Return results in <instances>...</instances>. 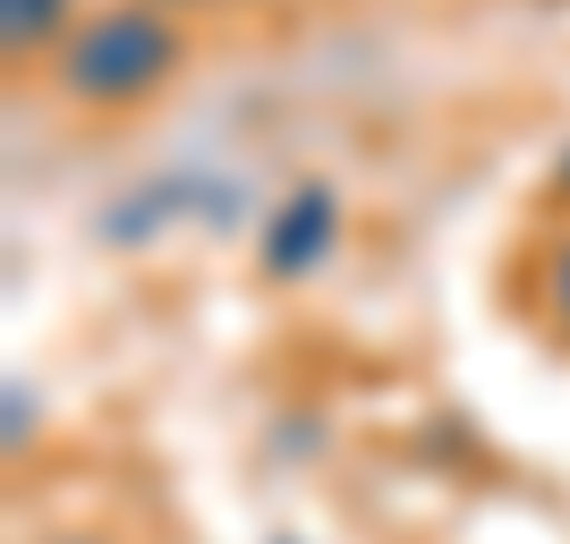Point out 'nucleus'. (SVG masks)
<instances>
[{
  "mask_svg": "<svg viewBox=\"0 0 570 544\" xmlns=\"http://www.w3.org/2000/svg\"><path fill=\"white\" fill-rule=\"evenodd\" d=\"M51 77H60L77 102H145L154 86L179 77V26H170L163 9H145V0H119V9L77 26Z\"/></svg>",
  "mask_w": 570,
  "mask_h": 544,
  "instance_id": "nucleus-1",
  "label": "nucleus"
},
{
  "mask_svg": "<svg viewBox=\"0 0 570 544\" xmlns=\"http://www.w3.org/2000/svg\"><path fill=\"white\" fill-rule=\"evenodd\" d=\"M333 238H341L333 188L282 196V214H273V230H264V273H273V281H298V273H315V264L333 256Z\"/></svg>",
  "mask_w": 570,
  "mask_h": 544,
  "instance_id": "nucleus-2",
  "label": "nucleus"
},
{
  "mask_svg": "<svg viewBox=\"0 0 570 544\" xmlns=\"http://www.w3.org/2000/svg\"><path fill=\"white\" fill-rule=\"evenodd\" d=\"M546 281H553V315H562V324H570V247H562V256H553V273H546Z\"/></svg>",
  "mask_w": 570,
  "mask_h": 544,
  "instance_id": "nucleus-4",
  "label": "nucleus"
},
{
  "mask_svg": "<svg viewBox=\"0 0 570 544\" xmlns=\"http://www.w3.org/2000/svg\"><path fill=\"white\" fill-rule=\"evenodd\" d=\"M60 18H69V0H0V34H9V51H35L60 34Z\"/></svg>",
  "mask_w": 570,
  "mask_h": 544,
  "instance_id": "nucleus-3",
  "label": "nucleus"
},
{
  "mask_svg": "<svg viewBox=\"0 0 570 544\" xmlns=\"http://www.w3.org/2000/svg\"><path fill=\"white\" fill-rule=\"evenodd\" d=\"M60 544H102V536H60Z\"/></svg>",
  "mask_w": 570,
  "mask_h": 544,
  "instance_id": "nucleus-5",
  "label": "nucleus"
}]
</instances>
